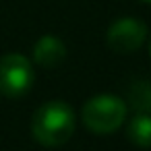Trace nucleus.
I'll use <instances>...</instances> for the list:
<instances>
[{
	"instance_id": "423d86ee",
	"label": "nucleus",
	"mask_w": 151,
	"mask_h": 151,
	"mask_svg": "<svg viewBox=\"0 0 151 151\" xmlns=\"http://www.w3.org/2000/svg\"><path fill=\"white\" fill-rule=\"evenodd\" d=\"M126 137L137 147H151V114H134L128 122Z\"/></svg>"
},
{
	"instance_id": "20e7f679",
	"label": "nucleus",
	"mask_w": 151,
	"mask_h": 151,
	"mask_svg": "<svg viewBox=\"0 0 151 151\" xmlns=\"http://www.w3.org/2000/svg\"><path fill=\"white\" fill-rule=\"evenodd\" d=\"M147 40V27L141 19L124 17L114 21L106 31V44L116 54H130L137 52L143 42Z\"/></svg>"
},
{
	"instance_id": "f257e3e1",
	"label": "nucleus",
	"mask_w": 151,
	"mask_h": 151,
	"mask_svg": "<svg viewBox=\"0 0 151 151\" xmlns=\"http://www.w3.org/2000/svg\"><path fill=\"white\" fill-rule=\"evenodd\" d=\"M33 139L46 147L64 145L75 132V112L66 101L52 99L42 104L31 118Z\"/></svg>"
},
{
	"instance_id": "1a4fd4ad",
	"label": "nucleus",
	"mask_w": 151,
	"mask_h": 151,
	"mask_svg": "<svg viewBox=\"0 0 151 151\" xmlns=\"http://www.w3.org/2000/svg\"><path fill=\"white\" fill-rule=\"evenodd\" d=\"M143 2H149V4H151V0H143Z\"/></svg>"
},
{
	"instance_id": "0eeeda50",
	"label": "nucleus",
	"mask_w": 151,
	"mask_h": 151,
	"mask_svg": "<svg viewBox=\"0 0 151 151\" xmlns=\"http://www.w3.org/2000/svg\"><path fill=\"white\" fill-rule=\"evenodd\" d=\"M128 104L137 114H151V81H134L128 91Z\"/></svg>"
},
{
	"instance_id": "6e6552de",
	"label": "nucleus",
	"mask_w": 151,
	"mask_h": 151,
	"mask_svg": "<svg viewBox=\"0 0 151 151\" xmlns=\"http://www.w3.org/2000/svg\"><path fill=\"white\" fill-rule=\"evenodd\" d=\"M149 56H151V40H149Z\"/></svg>"
},
{
	"instance_id": "39448f33",
	"label": "nucleus",
	"mask_w": 151,
	"mask_h": 151,
	"mask_svg": "<svg viewBox=\"0 0 151 151\" xmlns=\"http://www.w3.org/2000/svg\"><path fill=\"white\" fill-rule=\"evenodd\" d=\"M66 58V46L56 35H42L33 46V60L44 68H54Z\"/></svg>"
},
{
	"instance_id": "7ed1b4c3",
	"label": "nucleus",
	"mask_w": 151,
	"mask_h": 151,
	"mask_svg": "<svg viewBox=\"0 0 151 151\" xmlns=\"http://www.w3.org/2000/svg\"><path fill=\"white\" fill-rule=\"evenodd\" d=\"M35 81L31 62L17 52L4 54L0 58V93L6 97L25 95Z\"/></svg>"
},
{
	"instance_id": "f03ea898",
	"label": "nucleus",
	"mask_w": 151,
	"mask_h": 151,
	"mask_svg": "<svg viewBox=\"0 0 151 151\" xmlns=\"http://www.w3.org/2000/svg\"><path fill=\"white\" fill-rule=\"evenodd\" d=\"M85 128H89L95 134H110L122 126L126 120V104L110 93L95 95L85 101L81 112Z\"/></svg>"
}]
</instances>
